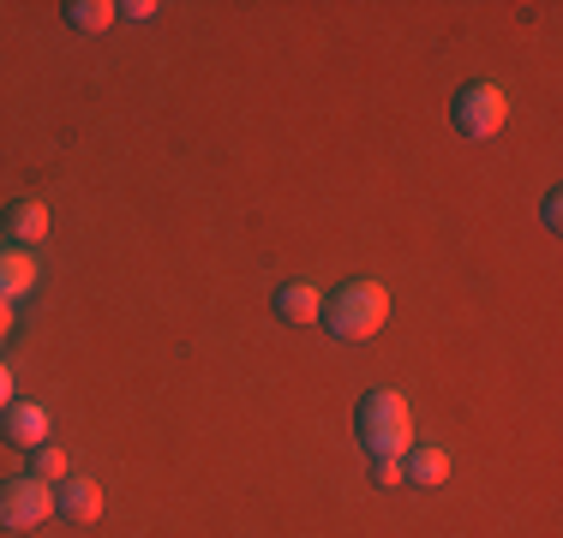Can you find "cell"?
<instances>
[{"label":"cell","instance_id":"cell-3","mask_svg":"<svg viewBox=\"0 0 563 538\" xmlns=\"http://www.w3.org/2000/svg\"><path fill=\"white\" fill-rule=\"evenodd\" d=\"M450 114H455V132H462V138H498L504 120H509V97L492 78H474V85L455 90Z\"/></svg>","mask_w":563,"mask_h":538},{"label":"cell","instance_id":"cell-8","mask_svg":"<svg viewBox=\"0 0 563 538\" xmlns=\"http://www.w3.org/2000/svg\"><path fill=\"white\" fill-rule=\"evenodd\" d=\"M36 251H24V246H7L0 251V300H24V293L36 288Z\"/></svg>","mask_w":563,"mask_h":538},{"label":"cell","instance_id":"cell-17","mask_svg":"<svg viewBox=\"0 0 563 538\" xmlns=\"http://www.w3.org/2000/svg\"><path fill=\"white\" fill-rule=\"evenodd\" d=\"M7 407H12V371L0 366V413H7Z\"/></svg>","mask_w":563,"mask_h":538},{"label":"cell","instance_id":"cell-7","mask_svg":"<svg viewBox=\"0 0 563 538\" xmlns=\"http://www.w3.org/2000/svg\"><path fill=\"white\" fill-rule=\"evenodd\" d=\"M401 479L420 484V491H438V484L450 479V455L438 449V442H420V449L401 455Z\"/></svg>","mask_w":563,"mask_h":538},{"label":"cell","instance_id":"cell-12","mask_svg":"<svg viewBox=\"0 0 563 538\" xmlns=\"http://www.w3.org/2000/svg\"><path fill=\"white\" fill-rule=\"evenodd\" d=\"M31 479H43V484H60L66 479V449H60V442L31 449Z\"/></svg>","mask_w":563,"mask_h":538},{"label":"cell","instance_id":"cell-10","mask_svg":"<svg viewBox=\"0 0 563 538\" xmlns=\"http://www.w3.org/2000/svg\"><path fill=\"white\" fill-rule=\"evenodd\" d=\"M276 317L282 323H318L324 317V293H318L312 281H288V288L276 293Z\"/></svg>","mask_w":563,"mask_h":538},{"label":"cell","instance_id":"cell-16","mask_svg":"<svg viewBox=\"0 0 563 538\" xmlns=\"http://www.w3.org/2000/svg\"><path fill=\"white\" fill-rule=\"evenodd\" d=\"M12 329H19V312H12V300H0V341H7Z\"/></svg>","mask_w":563,"mask_h":538},{"label":"cell","instance_id":"cell-14","mask_svg":"<svg viewBox=\"0 0 563 538\" xmlns=\"http://www.w3.org/2000/svg\"><path fill=\"white\" fill-rule=\"evenodd\" d=\"M120 12H126V19H139V24H151L156 12H163V7H156V0H126V7H120Z\"/></svg>","mask_w":563,"mask_h":538},{"label":"cell","instance_id":"cell-11","mask_svg":"<svg viewBox=\"0 0 563 538\" xmlns=\"http://www.w3.org/2000/svg\"><path fill=\"white\" fill-rule=\"evenodd\" d=\"M66 24L73 31H109V24L120 19V7H109V0H66Z\"/></svg>","mask_w":563,"mask_h":538},{"label":"cell","instance_id":"cell-4","mask_svg":"<svg viewBox=\"0 0 563 538\" xmlns=\"http://www.w3.org/2000/svg\"><path fill=\"white\" fill-rule=\"evenodd\" d=\"M55 508V484L19 473V479H0V527L7 533H36Z\"/></svg>","mask_w":563,"mask_h":538},{"label":"cell","instance_id":"cell-13","mask_svg":"<svg viewBox=\"0 0 563 538\" xmlns=\"http://www.w3.org/2000/svg\"><path fill=\"white\" fill-rule=\"evenodd\" d=\"M372 479H378V491H390V484H408V479H401V455H378V461H372Z\"/></svg>","mask_w":563,"mask_h":538},{"label":"cell","instance_id":"cell-15","mask_svg":"<svg viewBox=\"0 0 563 538\" xmlns=\"http://www.w3.org/2000/svg\"><path fill=\"white\" fill-rule=\"evenodd\" d=\"M558 204H563V198H558V192H545V204H540V215H545V227H558V222H563V210H558Z\"/></svg>","mask_w":563,"mask_h":538},{"label":"cell","instance_id":"cell-1","mask_svg":"<svg viewBox=\"0 0 563 538\" xmlns=\"http://www.w3.org/2000/svg\"><path fill=\"white\" fill-rule=\"evenodd\" d=\"M354 430H360V442L372 449V461H378V455H408L413 449V419H408V401H401L396 389H372V395H360Z\"/></svg>","mask_w":563,"mask_h":538},{"label":"cell","instance_id":"cell-6","mask_svg":"<svg viewBox=\"0 0 563 538\" xmlns=\"http://www.w3.org/2000/svg\"><path fill=\"white\" fill-rule=\"evenodd\" d=\"M0 430H7L12 449H43L48 442V407H36V401H12L7 413H0Z\"/></svg>","mask_w":563,"mask_h":538},{"label":"cell","instance_id":"cell-9","mask_svg":"<svg viewBox=\"0 0 563 538\" xmlns=\"http://www.w3.org/2000/svg\"><path fill=\"white\" fill-rule=\"evenodd\" d=\"M7 234H12V246H43L48 239V204H36V198H19L12 204V215H7Z\"/></svg>","mask_w":563,"mask_h":538},{"label":"cell","instance_id":"cell-5","mask_svg":"<svg viewBox=\"0 0 563 538\" xmlns=\"http://www.w3.org/2000/svg\"><path fill=\"white\" fill-rule=\"evenodd\" d=\"M55 515H66L73 527H97L102 520V491H97V479H73L66 473L55 484Z\"/></svg>","mask_w":563,"mask_h":538},{"label":"cell","instance_id":"cell-2","mask_svg":"<svg viewBox=\"0 0 563 538\" xmlns=\"http://www.w3.org/2000/svg\"><path fill=\"white\" fill-rule=\"evenodd\" d=\"M384 317H390L384 281H347V288H336V300H324V323L336 341H366L384 329Z\"/></svg>","mask_w":563,"mask_h":538}]
</instances>
